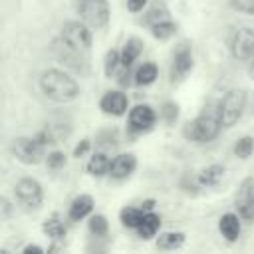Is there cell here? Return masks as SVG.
I'll return each instance as SVG.
<instances>
[{"instance_id": "16", "label": "cell", "mask_w": 254, "mask_h": 254, "mask_svg": "<svg viewBox=\"0 0 254 254\" xmlns=\"http://www.w3.org/2000/svg\"><path fill=\"white\" fill-rule=\"evenodd\" d=\"M240 220H242L240 214H234V212H226V214H222L220 220H218V232L222 234V238H226L228 242L238 240L240 230H242Z\"/></svg>"}, {"instance_id": "26", "label": "cell", "mask_w": 254, "mask_h": 254, "mask_svg": "<svg viewBox=\"0 0 254 254\" xmlns=\"http://www.w3.org/2000/svg\"><path fill=\"white\" fill-rule=\"evenodd\" d=\"M171 18V12H169V8L163 4V2H157L155 6H151L149 10H147V14H145V18H143V24L145 26H155L157 22H163V20H169Z\"/></svg>"}, {"instance_id": "19", "label": "cell", "mask_w": 254, "mask_h": 254, "mask_svg": "<svg viewBox=\"0 0 254 254\" xmlns=\"http://www.w3.org/2000/svg\"><path fill=\"white\" fill-rule=\"evenodd\" d=\"M109 167H111V159L107 157L105 151H97L89 157L87 161V173L93 177H103L109 175Z\"/></svg>"}, {"instance_id": "4", "label": "cell", "mask_w": 254, "mask_h": 254, "mask_svg": "<svg viewBox=\"0 0 254 254\" xmlns=\"http://www.w3.org/2000/svg\"><path fill=\"white\" fill-rule=\"evenodd\" d=\"M50 48H52V54H54L56 62L62 64L65 69L75 71V73H87V60H85L87 54L71 48L67 42L62 40V36L56 38Z\"/></svg>"}, {"instance_id": "28", "label": "cell", "mask_w": 254, "mask_h": 254, "mask_svg": "<svg viewBox=\"0 0 254 254\" xmlns=\"http://www.w3.org/2000/svg\"><path fill=\"white\" fill-rule=\"evenodd\" d=\"M254 153V137H250V135H244V137H240L236 143H234V155L238 157V159H248L250 155Z\"/></svg>"}, {"instance_id": "9", "label": "cell", "mask_w": 254, "mask_h": 254, "mask_svg": "<svg viewBox=\"0 0 254 254\" xmlns=\"http://www.w3.org/2000/svg\"><path fill=\"white\" fill-rule=\"evenodd\" d=\"M230 54L238 62H246L254 58V28L240 26L234 30L230 38Z\"/></svg>"}, {"instance_id": "21", "label": "cell", "mask_w": 254, "mask_h": 254, "mask_svg": "<svg viewBox=\"0 0 254 254\" xmlns=\"http://www.w3.org/2000/svg\"><path fill=\"white\" fill-rule=\"evenodd\" d=\"M141 52H143V42L139 38H129L121 48V65L133 67V64L141 56Z\"/></svg>"}, {"instance_id": "2", "label": "cell", "mask_w": 254, "mask_h": 254, "mask_svg": "<svg viewBox=\"0 0 254 254\" xmlns=\"http://www.w3.org/2000/svg\"><path fill=\"white\" fill-rule=\"evenodd\" d=\"M220 129H222V123H220L218 111L216 113L202 111L198 117H194L185 125V137L196 143H208L218 137Z\"/></svg>"}, {"instance_id": "8", "label": "cell", "mask_w": 254, "mask_h": 254, "mask_svg": "<svg viewBox=\"0 0 254 254\" xmlns=\"http://www.w3.org/2000/svg\"><path fill=\"white\" fill-rule=\"evenodd\" d=\"M44 149L36 137H16L10 143V153L24 165H38L44 159Z\"/></svg>"}, {"instance_id": "29", "label": "cell", "mask_w": 254, "mask_h": 254, "mask_svg": "<svg viewBox=\"0 0 254 254\" xmlns=\"http://www.w3.org/2000/svg\"><path fill=\"white\" fill-rule=\"evenodd\" d=\"M87 228L93 236H105L107 230H109V222L103 214H93L89 216V222H87Z\"/></svg>"}, {"instance_id": "1", "label": "cell", "mask_w": 254, "mask_h": 254, "mask_svg": "<svg viewBox=\"0 0 254 254\" xmlns=\"http://www.w3.org/2000/svg\"><path fill=\"white\" fill-rule=\"evenodd\" d=\"M40 89L50 101L56 103H69L79 95V83L65 67L44 69L40 75Z\"/></svg>"}, {"instance_id": "7", "label": "cell", "mask_w": 254, "mask_h": 254, "mask_svg": "<svg viewBox=\"0 0 254 254\" xmlns=\"http://www.w3.org/2000/svg\"><path fill=\"white\" fill-rule=\"evenodd\" d=\"M14 194L22 208L26 210H38L44 202V189L42 185L32 177H22L14 185Z\"/></svg>"}, {"instance_id": "3", "label": "cell", "mask_w": 254, "mask_h": 254, "mask_svg": "<svg viewBox=\"0 0 254 254\" xmlns=\"http://www.w3.org/2000/svg\"><path fill=\"white\" fill-rule=\"evenodd\" d=\"M246 103H248V93L246 89L242 87H234V89H228L220 103H218V117H220V123H222V129H228L232 125H236L246 109Z\"/></svg>"}, {"instance_id": "35", "label": "cell", "mask_w": 254, "mask_h": 254, "mask_svg": "<svg viewBox=\"0 0 254 254\" xmlns=\"http://www.w3.org/2000/svg\"><path fill=\"white\" fill-rule=\"evenodd\" d=\"M0 208H2V218L6 220V218H10L12 216V212H14V208H12V204H10V200L6 198V196H2V200H0Z\"/></svg>"}, {"instance_id": "6", "label": "cell", "mask_w": 254, "mask_h": 254, "mask_svg": "<svg viewBox=\"0 0 254 254\" xmlns=\"http://www.w3.org/2000/svg\"><path fill=\"white\" fill-rule=\"evenodd\" d=\"M93 28L89 24H85L81 18L79 20H67L64 26H62V40L67 42L71 48L87 54L91 50V44H93Z\"/></svg>"}, {"instance_id": "13", "label": "cell", "mask_w": 254, "mask_h": 254, "mask_svg": "<svg viewBox=\"0 0 254 254\" xmlns=\"http://www.w3.org/2000/svg\"><path fill=\"white\" fill-rule=\"evenodd\" d=\"M127 107H129V99H127V95L121 89H109L99 99V109L105 115L121 117V115H125Z\"/></svg>"}, {"instance_id": "20", "label": "cell", "mask_w": 254, "mask_h": 254, "mask_svg": "<svg viewBox=\"0 0 254 254\" xmlns=\"http://www.w3.org/2000/svg\"><path fill=\"white\" fill-rule=\"evenodd\" d=\"M159 228H161V216H159V214H155V212L151 210V212H147V214H145L143 222L139 224L137 234H139V238H141V240H151V238H155V236H157Z\"/></svg>"}, {"instance_id": "24", "label": "cell", "mask_w": 254, "mask_h": 254, "mask_svg": "<svg viewBox=\"0 0 254 254\" xmlns=\"http://www.w3.org/2000/svg\"><path fill=\"white\" fill-rule=\"evenodd\" d=\"M185 232H179V230H169V232H163V234H159V238H157V242H155V246L159 248V250H177V248H181L183 244H185Z\"/></svg>"}, {"instance_id": "36", "label": "cell", "mask_w": 254, "mask_h": 254, "mask_svg": "<svg viewBox=\"0 0 254 254\" xmlns=\"http://www.w3.org/2000/svg\"><path fill=\"white\" fill-rule=\"evenodd\" d=\"M22 252H24V254H42L44 248L38 246V244H26V246L22 248Z\"/></svg>"}, {"instance_id": "37", "label": "cell", "mask_w": 254, "mask_h": 254, "mask_svg": "<svg viewBox=\"0 0 254 254\" xmlns=\"http://www.w3.org/2000/svg\"><path fill=\"white\" fill-rule=\"evenodd\" d=\"M153 204H155V200H153V198H149V200H145V202L141 204V208H143V210H147V212H151V210H153Z\"/></svg>"}, {"instance_id": "12", "label": "cell", "mask_w": 254, "mask_h": 254, "mask_svg": "<svg viewBox=\"0 0 254 254\" xmlns=\"http://www.w3.org/2000/svg\"><path fill=\"white\" fill-rule=\"evenodd\" d=\"M234 204H236V210L242 216V220H246V222L254 220V179L252 177H246L238 185Z\"/></svg>"}, {"instance_id": "17", "label": "cell", "mask_w": 254, "mask_h": 254, "mask_svg": "<svg viewBox=\"0 0 254 254\" xmlns=\"http://www.w3.org/2000/svg\"><path fill=\"white\" fill-rule=\"evenodd\" d=\"M91 210H93V198L89 194H79V196H75L71 200L69 210H67V216H69V220H75L77 222V220H83L85 216H89Z\"/></svg>"}, {"instance_id": "11", "label": "cell", "mask_w": 254, "mask_h": 254, "mask_svg": "<svg viewBox=\"0 0 254 254\" xmlns=\"http://www.w3.org/2000/svg\"><path fill=\"white\" fill-rule=\"evenodd\" d=\"M155 121H157V113L147 103H137L135 107H131V111L127 115V125L133 133H145V131L153 129Z\"/></svg>"}, {"instance_id": "15", "label": "cell", "mask_w": 254, "mask_h": 254, "mask_svg": "<svg viewBox=\"0 0 254 254\" xmlns=\"http://www.w3.org/2000/svg\"><path fill=\"white\" fill-rule=\"evenodd\" d=\"M226 175V167L222 163H212L208 167H204L198 175H196V185L198 187H206V189H212V187H218L222 183Z\"/></svg>"}, {"instance_id": "27", "label": "cell", "mask_w": 254, "mask_h": 254, "mask_svg": "<svg viewBox=\"0 0 254 254\" xmlns=\"http://www.w3.org/2000/svg\"><path fill=\"white\" fill-rule=\"evenodd\" d=\"M119 65H121V52L109 50L105 54V58H103V73H105V77H113L117 73Z\"/></svg>"}, {"instance_id": "30", "label": "cell", "mask_w": 254, "mask_h": 254, "mask_svg": "<svg viewBox=\"0 0 254 254\" xmlns=\"http://www.w3.org/2000/svg\"><path fill=\"white\" fill-rule=\"evenodd\" d=\"M179 103L177 101H165L163 105H161V117H163V121L167 123V125H175L177 123V119H179Z\"/></svg>"}, {"instance_id": "18", "label": "cell", "mask_w": 254, "mask_h": 254, "mask_svg": "<svg viewBox=\"0 0 254 254\" xmlns=\"http://www.w3.org/2000/svg\"><path fill=\"white\" fill-rule=\"evenodd\" d=\"M42 230H44V234H46L52 242H64V238H65V234H67V228H65L64 220H60L58 214H52L50 218H46L44 224H42Z\"/></svg>"}, {"instance_id": "22", "label": "cell", "mask_w": 254, "mask_h": 254, "mask_svg": "<svg viewBox=\"0 0 254 254\" xmlns=\"http://www.w3.org/2000/svg\"><path fill=\"white\" fill-rule=\"evenodd\" d=\"M145 214H147V210H143L141 206H123L121 212H119V220H121V224H123L125 228L137 230L139 224L143 222Z\"/></svg>"}, {"instance_id": "32", "label": "cell", "mask_w": 254, "mask_h": 254, "mask_svg": "<svg viewBox=\"0 0 254 254\" xmlns=\"http://www.w3.org/2000/svg\"><path fill=\"white\" fill-rule=\"evenodd\" d=\"M230 8L244 14H254V0H228Z\"/></svg>"}, {"instance_id": "25", "label": "cell", "mask_w": 254, "mask_h": 254, "mask_svg": "<svg viewBox=\"0 0 254 254\" xmlns=\"http://www.w3.org/2000/svg\"><path fill=\"white\" fill-rule=\"evenodd\" d=\"M177 24L169 18V20H163V22H157L155 26H151L149 30H151V36L155 38V40H161V42H165V40H171L175 34H177Z\"/></svg>"}, {"instance_id": "14", "label": "cell", "mask_w": 254, "mask_h": 254, "mask_svg": "<svg viewBox=\"0 0 254 254\" xmlns=\"http://www.w3.org/2000/svg\"><path fill=\"white\" fill-rule=\"evenodd\" d=\"M135 169H137V157L133 153H119L117 157L111 159L109 177H113V179H127L129 175H133Z\"/></svg>"}, {"instance_id": "34", "label": "cell", "mask_w": 254, "mask_h": 254, "mask_svg": "<svg viewBox=\"0 0 254 254\" xmlns=\"http://www.w3.org/2000/svg\"><path fill=\"white\" fill-rule=\"evenodd\" d=\"M145 6H147V0H127V10H129L131 14L141 12Z\"/></svg>"}, {"instance_id": "33", "label": "cell", "mask_w": 254, "mask_h": 254, "mask_svg": "<svg viewBox=\"0 0 254 254\" xmlns=\"http://www.w3.org/2000/svg\"><path fill=\"white\" fill-rule=\"evenodd\" d=\"M89 149H91V141H89V139H81V141L75 145V149H73V157L79 159V157H83Z\"/></svg>"}, {"instance_id": "10", "label": "cell", "mask_w": 254, "mask_h": 254, "mask_svg": "<svg viewBox=\"0 0 254 254\" xmlns=\"http://www.w3.org/2000/svg\"><path fill=\"white\" fill-rule=\"evenodd\" d=\"M192 65H194V58H192V50L189 44H179L173 52V60H171V81L173 83H179L183 81L190 71H192Z\"/></svg>"}, {"instance_id": "5", "label": "cell", "mask_w": 254, "mask_h": 254, "mask_svg": "<svg viewBox=\"0 0 254 254\" xmlns=\"http://www.w3.org/2000/svg\"><path fill=\"white\" fill-rule=\"evenodd\" d=\"M75 12L93 30L105 28L111 16L107 0H75Z\"/></svg>"}, {"instance_id": "23", "label": "cell", "mask_w": 254, "mask_h": 254, "mask_svg": "<svg viewBox=\"0 0 254 254\" xmlns=\"http://www.w3.org/2000/svg\"><path fill=\"white\" fill-rule=\"evenodd\" d=\"M135 85H139V87H145V85H151L155 79H157V73H159V69H157V64L155 62H145V64H141L135 71Z\"/></svg>"}, {"instance_id": "31", "label": "cell", "mask_w": 254, "mask_h": 254, "mask_svg": "<svg viewBox=\"0 0 254 254\" xmlns=\"http://www.w3.org/2000/svg\"><path fill=\"white\" fill-rule=\"evenodd\" d=\"M65 163H67V157H65L64 151H52V153H48V157H46V165H48V169H52V171L64 169Z\"/></svg>"}, {"instance_id": "38", "label": "cell", "mask_w": 254, "mask_h": 254, "mask_svg": "<svg viewBox=\"0 0 254 254\" xmlns=\"http://www.w3.org/2000/svg\"><path fill=\"white\" fill-rule=\"evenodd\" d=\"M248 77L250 79H254V58L250 60V64H248Z\"/></svg>"}]
</instances>
